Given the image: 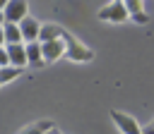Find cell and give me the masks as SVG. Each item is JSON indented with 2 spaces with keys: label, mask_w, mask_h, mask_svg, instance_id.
I'll return each instance as SVG.
<instances>
[{
  "label": "cell",
  "mask_w": 154,
  "mask_h": 134,
  "mask_svg": "<svg viewBox=\"0 0 154 134\" xmlns=\"http://www.w3.org/2000/svg\"><path fill=\"white\" fill-rule=\"evenodd\" d=\"M63 41H65V55L75 62H89L94 57V50H89L84 43H79L75 36H70L67 31L63 34Z\"/></svg>",
  "instance_id": "cell-1"
},
{
  "label": "cell",
  "mask_w": 154,
  "mask_h": 134,
  "mask_svg": "<svg viewBox=\"0 0 154 134\" xmlns=\"http://www.w3.org/2000/svg\"><path fill=\"white\" fill-rule=\"evenodd\" d=\"M29 17V2L24 0H10L2 7V22L5 24H22Z\"/></svg>",
  "instance_id": "cell-2"
},
{
  "label": "cell",
  "mask_w": 154,
  "mask_h": 134,
  "mask_svg": "<svg viewBox=\"0 0 154 134\" xmlns=\"http://www.w3.org/2000/svg\"><path fill=\"white\" fill-rule=\"evenodd\" d=\"M128 17H130V12H128L125 2H108V5H103V7L99 10V19H103V22L120 24V22H125Z\"/></svg>",
  "instance_id": "cell-3"
},
{
  "label": "cell",
  "mask_w": 154,
  "mask_h": 134,
  "mask_svg": "<svg viewBox=\"0 0 154 134\" xmlns=\"http://www.w3.org/2000/svg\"><path fill=\"white\" fill-rule=\"evenodd\" d=\"M111 120L116 122V127L123 132V134H142V127L137 124V120L123 110H111Z\"/></svg>",
  "instance_id": "cell-4"
},
{
  "label": "cell",
  "mask_w": 154,
  "mask_h": 134,
  "mask_svg": "<svg viewBox=\"0 0 154 134\" xmlns=\"http://www.w3.org/2000/svg\"><path fill=\"white\" fill-rule=\"evenodd\" d=\"M7 55H10V62L12 67H22L29 65V55H26V43H14V45H5Z\"/></svg>",
  "instance_id": "cell-5"
},
{
  "label": "cell",
  "mask_w": 154,
  "mask_h": 134,
  "mask_svg": "<svg viewBox=\"0 0 154 134\" xmlns=\"http://www.w3.org/2000/svg\"><path fill=\"white\" fill-rule=\"evenodd\" d=\"M19 29H22V36H24V41H26V43H36V41H38L41 24H38L34 17H26V19L19 24Z\"/></svg>",
  "instance_id": "cell-6"
},
{
  "label": "cell",
  "mask_w": 154,
  "mask_h": 134,
  "mask_svg": "<svg viewBox=\"0 0 154 134\" xmlns=\"http://www.w3.org/2000/svg\"><path fill=\"white\" fill-rule=\"evenodd\" d=\"M43 45V57H46V65L48 62H55L58 57L65 55V41L58 38V41H51V43H41Z\"/></svg>",
  "instance_id": "cell-7"
},
{
  "label": "cell",
  "mask_w": 154,
  "mask_h": 134,
  "mask_svg": "<svg viewBox=\"0 0 154 134\" xmlns=\"http://www.w3.org/2000/svg\"><path fill=\"white\" fill-rule=\"evenodd\" d=\"M63 34H65V29H60L58 24H51V22H46V24H41L38 43H51V41H58V38H63Z\"/></svg>",
  "instance_id": "cell-8"
},
{
  "label": "cell",
  "mask_w": 154,
  "mask_h": 134,
  "mask_svg": "<svg viewBox=\"0 0 154 134\" xmlns=\"http://www.w3.org/2000/svg\"><path fill=\"white\" fill-rule=\"evenodd\" d=\"M22 41H24V36H22L19 24H2V45H14Z\"/></svg>",
  "instance_id": "cell-9"
},
{
  "label": "cell",
  "mask_w": 154,
  "mask_h": 134,
  "mask_svg": "<svg viewBox=\"0 0 154 134\" xmlns=\"http://www.w3.org/2000/svg\"><path fill=\"white\" fill-rule=\"evenodd\" d=\"M26 55H29V67H43L46 57H43V45L36 43H26Z\"/></svg>",
  "instance_id": "cell-10"
},
{
  "label": "cell",
  "mask_w": 154,
  "mask_h": 134,
  "mask_svg": "<svg viewBox=\"0 0 154 134\" xmlns=\"http://www.w3.org/2000/svg\"><path fill=\"white\" fill-rule=\"evenodd\" d=\"M55 124L51 122V120H38V122H34V124H29V127H24L19 134H48L51 129H53Z\"/></svg>",
  "instance_id": "cell-11"
},
{
  "label": "cell",
  "mask_w": 154,
  "mask_h": 134,
  "mask_svg": "<svg viewBox=\"0 0 154 134\" xmlns=\"http://www.w3.org/2000/svg\"><path fill=\"white\" fill-rule=\"evenodd\" d=\"M17 77H22V67H0V84H10Z\"/></svg>",
  "instance_id": "cell-12"
},
{
  "label": "cell",
  "mask_w": 154,
  "mask_h": 134,
  "mask_svg": "<svg viewBox=\"0 0 154 134\" xmlns=\"http://www.w3.org/2000/svg\"><path fill=\"white\" fill-rule=\"evenodd\" d=\"M125 7H128V12H130V17L144 12V2H140V0H125Z\"/></svg>",
  "instance_id": "cell-13"
},
{
  "label": "cell",
  "mask_w": 154,
  "mask_h": 134,
  "mask_svg": "<svg viewBox=\"0 0 154 134\" xmlns=\"http://www.w3.org/2000/svg\"><path fill=\"white\" fill-rule=\"evenodd\" d=\"M0 67H12V62H10V55H7L5 45L0 48Z\"/></svg>",
  "instance_id": "cell-14"
},
{
  "label": "cell",
  "mask_w": 154,
  "mask_h": 134,
  "mask_svg": "<svg viewBox=\"0 0 154 134\" xmlns=\"http://www.w3.org/2000/svg\"><path fill=\"white\" fill-rule=\"evenodd\" d=\"M132 22H137V24H147V22H149V17H147V12H142V14H135V17H132Z\"/></svg>",
  "instance_id": "cell-15"
},
{
  "label": "cell",
  "mask_w": 154,
  "mask_h": 134,
  "mask_svg": "<svg viewBox=\"0 0 154 134\" xmlns=\"http://www.w3.org/2000/svg\"><path fill=\"white\" fill-rule=\"evenodd\" d=\"M142 134H154V124H147V127L142 129Z\"/></svg>",
  "instance_id": "cell-16"
},
{
  "label": "cell",
  "mask_w": 154,
  "mask_h": 134,
  "mask_svg": "<svg viewBox=\"0 0 154 134\" xmlns=\"http://www.w3.org/2000/svg\"><path fill=\"white\" fill-rule=\"evenodd\" d=\"M48 134H63V132H60V129H58V127H53V129H51V132H48Z\"/></svg>",
  "instance_id": "cell-17"
},
{
  "label": "cell",
  "mask_w": 154,
  "mask_h": 134,
  "mask_svg": "<svg viewBox=\"0 0 154 134\" xmlns=\"http://www.w3.org/2000/svg\"><path fill=\"white\" fill-rule=\"evenodd\" d=\"M152 124H154V122H152Z\"/></svg>",
  "instance_id": "cell-18"
}]
</instances>
